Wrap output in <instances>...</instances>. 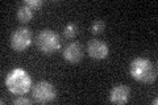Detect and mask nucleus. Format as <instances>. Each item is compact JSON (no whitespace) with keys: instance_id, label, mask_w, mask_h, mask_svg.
I'll use <instances>...</instances> for the list:
<instances>
[{"instance_id":"nucleus-1","label":"nucleus","mask_w":158,"mask_h":105,"mask_svg":"<svg viewBox=\"0 0 158 105\" xmlns=\"http://www.w3.org/2000/svg\"><path fill=\"white\" fill-rule=\"evenodd\" d=\"M129 75L140 83L150 84L157 79V66L150 59L138 57L129 64Z\"/></svg>"},{"instance_id":"nucleus-2","label":"nucleus","mask_w":158,"mask_h":105,"mask_svg":"<svg viewBox=\"0 0 158 105\" xmlns=\"http://www.w3.org/2000/svg\"><path fill=\"white\" fill-rule=\"evenodd\" d=\"M6 87L11 93L23 96V95L28 93L29 89L32 88V79L25 70L13 68L6 76Z\"/></svg>"},{"instance_id":"nucleus-3","label":"nucleus","mask_w":158,"mask_h":105,"mask_svg":"<svg viewBox=\"0 0 158 105\" xmlns=\"http://www.w3.org/2000/svg\"><path fill=\"white\" fill-rule=\"evenodd\" d=\"M36 45L38 50L45 55H52L59 50L61 47V41H59V36L52 30V29H44L38 33L36 38Z\"/></svg>"},{"instance_id":"nucleus-4","label":"nucleus","mask_w":158,"mask_h":105,"mask_svg":"<svg viewBox=\"0 0 158 105\" xmlns=\"http://www.w3.org/2000/svg\"><path fill=\"white\" fill-rule=\"evenodd\" d=\"M32 96L34 101L38 104H48L56 100L57 91L50 82L41 80L37 84H34V87L32 88Z\"/></svg>"},{"instance_id":"nucleus-5","label":"nucleus","mask_w":158,"mask_h":105,"mask_svg":"<svg viewBox=\"0 0 158 105\" xmlns=\"http://www.w3.org/2000/svg\"><path fill=\"white\" fill-rule=\"evenodd\" d=\"M32 32L27 26H20L12 33L11 36V46L16 51H24L27 50L32 43Z\"/></svg>"},{"instance_id":"nucleus-6","label":"nucleus","mask_w":158,"mask_h":105,"mask_svg":"<svg viewBox=\"0 0 158 105\" xmlns=\"http://www.w3.org/2000/svg\"><path fill=\"white\" fill-rule=\"evenodd\" d=\"M87 53L92 59L100 61V59L107 58L108 53H110V47H108V45L104 41L94 38L87 43Z\"/></svg>"},{"instance_id":"nucleus-7","label":"nucleus","mask_w":158,"mask_h":105,"mask_svg":"<svg viewBox=\"0 0 158 105\" xmlns=\"http://www.w3.org/2000/svg\"><path fill=\"white\" fill-rule=\"evenodd\" d=\"M83 55H85V51H83L82 45H79L77 42H73L70 45H67L66 49L63 50V58L65 61L71 63V64H77L82 61Z\"/></svg>"},{"instance_id":"nucleus-8","label":"nucleus","mask_w":158,"mask_h":105,"mask_svg":"<svg viewBox=\"0 0 158 105\" xmlns=\"http://www.w3.org/2000/svg\"><path fill=\"white\" fill-rule=\"evenodd\" d=\"M129 97H131V89L129 87L127 86H116L111 89L110 92V101L112 104H118V105H123V104H127L129 101Z\"/></svg>"},{"instance_id":"nucleus-9","label":"nucleus","mask_w":158,"mask_h":105,"mask_svg":"<svg viewBox=\"0 0 158 105\" xmlns=\"http://www.w3.org/2000/svg\"><path fill=\"white\" fill-rule=\"evenodd\" d=\"M33 16H34V11H32L25 4H21L20 8L17 9V18H19V21L23 24L29 22L33 18Z\"/></svg>"},{"instance_id":"nucleus-10","label":"nucleus","mask_w":158,"mask_h":105,"mask_svg":"<svg viewBox=\"0 0 158 105\" xmlns=\"http://www.w3.org/2000/svg\"><path fill=\"white\" fill-rule=\"evenodd\" d=\"M90 29H91L92 34H102L103 32H104V29H106L104 20H102V18L94 20V22L91 24V28Z\"/></svg>"},{"instance_id":"nucleus-11","label":"nucleus","mask_w":158,"mask_h":105,"mask_svg":"<svg viewBox=\"0 0 158 105\" xmlns=\"http://www.w3.org/2000/svg\"><path fill=\"white\" fill-rule=\"evenodd\" d=\"M79 29L75 24H67L65 29H63V36H65L66 38H74L78 34Z\"/></svg>"},{"instance_id":"nucleus-12","label":"nucleus","mask_w":158,"mask_h":105,"mask_svg":"<svg viewBox=\"0 0 158 105\" xmlns=\"http://www.w3.org/2000/svg\"><path fill=\"white\" fill-rule=\"evenodd\" d=\"M23 4H25L27 7H29L32 11H38L42 7V2L41 0H25Z\"/></svg>"},{"instance_id":"nucleus-13","label":"nucleus","mask_w":158,"mask_h":105,"mask_svg":"<svg viewBox=\"0 0 158 105\" xmlns=\"http://www.w3.org/2000/svg\"><path fill=\"white\" fill-rule=\"evenodd\" d=\"M33 101L31 99H28V97H24V96H19L17 99H15L13 100V104L15 105H31Z\"/></svg>"}]
</instances>
